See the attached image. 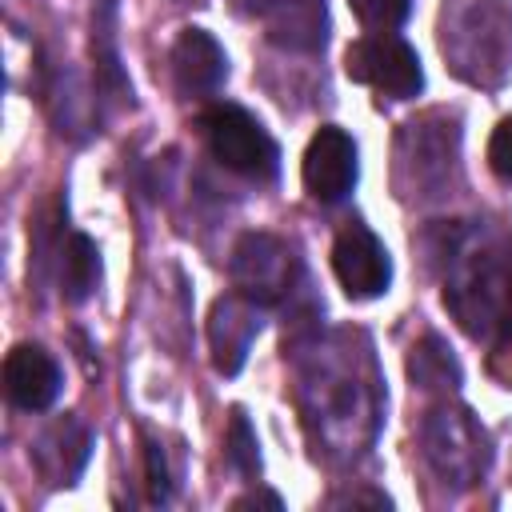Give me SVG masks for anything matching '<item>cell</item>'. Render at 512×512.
Listing matches in <instances>:
<instances>
[{"instance_id":"obj_1","label":"cell","mask_w":512,"mask_h":512,"mask_svg":"<svg viewBox=\"0 0 512 512\" xmlns=\"http://www.w3.org/2000/svg\"><path fill=\"white\" fill-rule=\"evenodd\" d=\"M200 132H204V144H208L212 160H220L228 172H236L244 180H256V184L276 176V168H280L276 140L240 104H212V108H204L200 112Z\"/></svg>"},{"instance_id":"obj_2","label":"cell","mask_w":512,"mask_h":512,"mask_svg":"<svg viewBox=\"0 0 512 512\" xmlns=\"http://www.w3.org/2000/svg\"><path fill=\"white\" fill-rule=\"evenodd\" d=\"M448 308L464 324V332L480 340L512 336V264L508 256H484L444 292Z\"/></svg>"},{"instance_id":"obj_3","label":"cell","mask_w":512,"mask_h":512,"mask_svg":"<svg viewBox=\"0 0 512 512\" xmlns=\"http://www.w3.org/2000/svg\"><path fill=\"white\" fill-rule=\"evenodd\" d=\"M344 72L356 84H368L392 100H408L424 88V72H420V56L408 40L392 36V32H376L364 36L356 44H348L344 52Z\"/></svg>"},{"instance_id":"obj_4","label":"cell","mask_w":512,"mask_h":512,"mask_svg":"<svg viewBox=\"0 0 512 512\" xmlns=\"http://www.w3.org/2000/svg\"><path fill=\"white\" fill-rule=\"evenodd\" d=\"M296 280V256L284 240L268 232H248L232 248V284L240 296L256 304H276L280 296L292 292Z\"/></svg>"},{"instance_id":"obj_5","label":"cell","mask_w":512,"mask_h":512,"mask_svg":"<svg viewBox=\"0 0 512 512\" xmlns=\"http://www.w3.org/2000/svg\"><path fill=\"white\" fill-rule=\"evenodd\" d=\"M332 272L352 300H372L392 284V260L380 236L364 224H348L332 244Z\"/></svg>"},{"instance_id":"obj_6","label":"cell","mask_w":512,"mask_h":512,"mask_svg":"<svg viewBox=\"0 0 512 512\" xmlns=\"http://www.w3.org/2000/svg\"><path fill=\"white\" fill-rule=\"evenodd\" d=\"M300 176H304V188H308L312 200L340 204L356 184V144H352V136L336 124H324L304 148Z\"/></svg>"},{"instance_id":"obj_7","label":"cell","mask_w":512,"mask_h":512,"mask_svg":"<svg viewBox=\"0 0 512 512\" xmlns=\"http://www.w3.org/2000/svg\"><path fill=\"white\" fill-rule=\"evenodd\" d=\"M60 364L40 344H16L4 356V392L24 412H44L60 396Z\"/></svg>"},{"instance_id":"obj_8","label":"cell","mask_w":512,"mask_h":512,"mask_svg":"<svg viewBox=\"0 0 512 512\" xmlns=\"http://www.w3.org/2000/svg\"><path fill=\"white\" fill-rule=\"evenodd\" d=\"M260 332V320H256V300L232 292L224 300L212 304V320H208V344H212V364L216 372L232 376L240 372L248 348H252V336Z\"/></svg>"},{"instance_id":"obj_9","label":"cell","mask_w":512,"mask_h":512,"mask_svg":"<svg viewBox=\"0 0 512 512\" xmlns=\"http://www.w3.org/2000/svg\"><path fill=\"white\" fill-rule=\"evenodd\" d=\"M172 76H176V84H180L184 92L208 96V92H216V88L224 84V76H228V56H224V48L216 44L212 32H204V28H184V32L176 36V44H172Z\"/></svg>"},{"instance_id":"obj_10","label":"cell","mask_w":512,"mask_h":512,"mask_svg":"<svg viewBox=\"0 0 512 512\" xmlns=\"http://www.w3.org/2000/svg\"><path fill=\"white\" fill-rule=\"evenodd\" d=\"M328 36L324 0H280L268 16V40L288 52H316Z\"/></svg>"},{"instance_id":"obj_11","label":"cell","mask_w":512,"mask_h":512,"mask_svg":"<svg viewBox=\"0 0 512 512\" xmlns=\"http://www.w3.org/2000/svg\"><path fill=\"white\" fill-rule=\"evenodd\" d=\"M100 284V252L84 232H72L60 252V292L72 304H84Z\"/></svg>"},{"instance_id":"obj_12","label":"cell","mask_w":512,"mask_h":512,"mask_svg":"<svg viewBox=\"0 0 512 512\" xmlns=\"http://www.w3.org/2000/svg\"><path fill=\"white\" fill-rule=\"evenodd\" d=\"M428 424L444 432V444H452V452H448V448L432 452V464H436L444 476H476V472L484 468L488 452H476V448H460V436L472 428L468 412H432V420H428Z\"/></svg>"},{"instance_id":"obj_13","label":"cell","mask_w":512,"mask_h":512,"mask_svg":"<svg viewBox=\"0 0 512 512\" xmlns=\"http://www.w3.org/2000/svg\"><path fill=\"white\" fill-rule=\"evenodd\" d=\"M408 368H412V376H416L424 388H456V384H460V364L448 356V348H444L436 336H428V340L416 348V356L408 360Z\"/></svg>"},{"instance_id":"obj_14","label":"cell","mask_w":512,"mask_h":512,"mask_svg":"<svg viewBox=\"0 0 512 512\" xmlns=\"http://www.w3.org/2000/svg\"><path fill=\"white\" fill-rule=\"evenodd\" d=\"M348 8L356 12V20L364 28H376V32H392L408 20L412 12V0H348Z\"/></svg>"},{"instance_id":"obj_15","label":"cell","mask_w":512,"mask_h":512,"mask_svg":"<svg viewBox=\"0 0 512 512\" xmlns=\"http://www.w3.org/2000/svg\"><path fill=\"white\" fill-rule=\"evenodd\" d=\"M228 460L236 472L244 476H256L260 472V456H256V436L248 428V416L236 408L232 412V424H228Z\"/></svg>"},{"instance_id":"obj_16","label":"cell","mask_w":512,"mask_h":512,"mask_svg":"<svg viewBox=\"0 0 512 512\" xmlns=\"http://www.w3.org/2000/svg\"><path fill=\"white\" fill-rule=\"evenodd\" d=\"M488 168L504 184H512V116H504L488 136Z\"/></svg>"},{"instance_id":"obj_17","label":"cell","mask_w":512,"mask_h":512,"mask_svg":"<svg viewBox=\"0 0 512 512\" xmlns=\"http://www.w3.org/2000/svg\"><path fill=\"white\" fill-rule=\"evenodd\" d=\"M144 464H148V500H152V504L168 500V468H164V452H160V444H148Z\"/></svg>"},{"instance_id":"obj_18","label":"cell","mask_w":512,"mask_h":512,"mask_svg":"<svg viewBox=\"0 0 512 512\" xmlns=\"http://www.w3.org/2000/svg\"><path fill=\"white\" fill-rule=\"evenodd\" d=\"M252 504L280 508V496H276V492H252V496H240V500H236V508H252Z\"/></svg>"},{"instance_id":"obj_19","label":"cell","mask_w":512,"mask_h":512,"mask_svg":"<svg viewBox=\"0 0 512 512\" xmlns=\"http://www.w3.org/2000/svg\"><path fill=\"white\" fill-rule=\"evenodd\" d=\"M244 4V12H272L280 0H240Z\"/></svg>"},{"instance_id":"obj_20","label":"cell","mask_w":512,"mask_h":512,"mask_svg":"<svg viewBox=\"0 0 512 512\" xmlns=\"http://www.w3.org/2000/svg\"><path fill=\"white\" fill-rule=\"evenodd\" d=\"M508 264H512V240H508Z\"/></svg>"}]
</instances>
